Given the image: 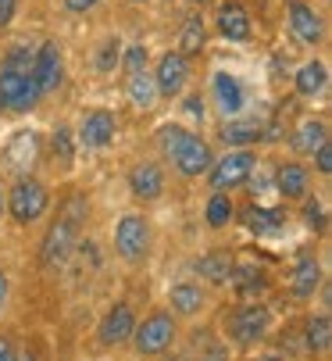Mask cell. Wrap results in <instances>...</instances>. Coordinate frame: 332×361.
<instances>
[{"instance_id":"74e56055","label":"cell","mask_w":332,"mask_h":361,"mask_svg":"<svg viewBox=\"0 0 332 361\" xmlns=\"http://www.w3.org/2000/svg\"><path fill=\"white\" fill-rule=\"evenodd\" d=\"M61 4H65L72 15H90V11L100 4V0H61Z\"/></svg>"},{"instance_id":"44dd1931","label":"cell","mask_w":332,"mask_h":361,"mask_svg":"<svg viewBox=\"0 0 332 361\" xmlns=\"http://www.w3.org/2000/svg\"><path fill=\"white\" fill-rule=\"evenodd\" d=\"M321 283H325V272H321V265L314 262V257H300V262L293 265V272H290V293L297 300H311L321 290Z\"/></svg>"},{"instance_id":"6da1fadb","label":"cell","mask_w":332,"mask_h":361,"mask_svg":"<svg viewBox=\"0 0 332 361\" xmlns=\"http://www.w3.org/2000/svg\"><path fill=\"white\" fill-rule=\"evenodd\" d=\"M86 222H90V193L86 190H68L58 200L54 222L47 226V233L39 240V265L47 272H58L72 262V254L79 250Z\"/></svg>"},{"instance_id":"836d02e7","label":"cell","mask_w":332,"mask_h":361,"mask_svg":"<svg viewBox=\"0 0 332 361\" xmlns=\"http://www.w3.org/2000/svg\"><path fill=\"white\" fill-rule=\"evenodd\" d=\"M118 65L125 68V75H133V72H143V68L150 65V50H147L143 43L122 47V61H118Z\"/></svg>"},{"instance_id":"ffe728a7","label":"cell","mask_w":332,"mask_h":361,"mask_svg":"<svg viewBox=\"0 0 332 361\" xmlns=\"http://www.w3.org/2000/svg\"><path fill=\"white\" fill-rule=\"evenodd\" d=\"M211 93H214V104L226 118H240L243 108H247V93L240 86V79L233 72H214L211 79Z\"/></svg>"},{"instance_id":"ba28073f","label":"cell","mask_w":332,"mask_h":361,"mask_svg":"<svg viewBox=\"0 0 332 361\" xmlns=\"http://www.w3.org/2000/svg\"><path fill=\"white\" fill-rule=\"evenodd\" d=\"M39 154H43V140L36 129H15L0 150V169L8 176L22 179V176H32V169L39 165Z\"/></svg>"},{"instance_id":"4dcf8cb0","label":"cell","mask_w":332,"mask_h":361,"mask_svg":"<svg viewBox=\"0 0 332 361\" xmlns=\"http://www.w3.org/2000/svg\"><path fill=\"white\" fill-rule=\"evenodd\" d=\"M50 154L58 169H72L75 165V133L68 126H58L50 133Z\"/></svg>"},{"instance_id":"e575fe53","label":"cell","mask_w":332,"mask_h":361,"mask_svg":"<svg viewBox=\"0 0 332 361\" xmlns=\"http://www.w3.org/2000/svg\"><path fill=\"white\" fill-rule=\"evenodd\" d=\"M197 361H229V343L226 340H207L197 354Z\"/></svg>"},{"instance_id":"30bf717a","label":"cell","mask_w":332,"mask_h":361,"mask_svg":"<svg viewBox=\"0 0 332 361\" xmlns=\"http://www.w3.org/2000/svg\"><path fill=\"white\" fill-rule=\"evenodd\" d=\"M136 307H133V300H115L107 307V312L100 315V322H97V343L104 347V350H115V347H125L129 343V336H133V326H136Z\"/></svg>"},{"instance_id":"d6a6232c","label":"cell","mask_w":332,"mask_h":361,"mask_svg":"<svg viewBox=\"0 0 332 361\" xmlns=\"http://www.w3.org/2000/svg\"><path fill=\"white\" fill-rule=\"evenodd\" d=\"M300 212H304V226L307 229H314V233H325L328 229V212H325V204L318 200V197H304L300 200Z\"/></svg>"},{"instance_id":"1f68e13d","label":"cell","mask_w":332,"mask_h":361,"mask_svg":"<svg viewBox=\"0 0 332 361\" xmlns=\"http://www.w3.org/2000/svg\"><path fill=\"white\" fill-rule=\"evenodd\" d=\"M118 61H122V39H118V36L100 39L97 54H93V68H97L100 75H111V72L118 68Z\"/></svg>"},{"instance_id":"603a6c76","label":"cell","mask_w":332,"mask_h":361,"mask_svg":"<svg viewBox=\"0 0 332 361\" xmlns=\"http://www.w3.org/2000/svg\"><path fill=\"white\" fill-rule=\"evenodd\" d=\"M229 286L240 293V300H257L268 290V272L264 269H254V265H233Z\"/></svg>"},{"instance_id":"2e32d148","label":"cell","mask_w":332,"mask_h":361,"mask_svg":"<svg viewBox=\"0 0 332 361\" xmlns=\"http://www.w3.org/2000/svg\"><path fill=\"white\" fill-rule=\"evenodd\" d=\"M286 25L304 47H318L325 39V18L304 0H286Z\"/></svg>"},{"instance_id":"60d3db41","label":"cell","mask_w":332,"mask_h":361,"mask_svg":"<svg viewBox=\"0 0 332 361\" xmlns=\"http://www.w3.org/2000/svg\"><path fill=\"white\" fill-rule=\"evenodd\" d=\"M186 115L204 122V100H200V97H190V100H186Z\"/></svg>"},{"instance_id":"83f0119b","label":"cell","mask_w":332,"mask_h":361,"mask_svg":"<svg viewBox=\"0 0 332 361\" xmlns=\"http://www.w3.org/2000/svg\"><path fill=\"white\" fill-rule=\"evenodd\" d=\"M233 219H236L233 197L221 193V190H211V197H207V204H204V222H207L211 229H226V226H233Z\"/></svg>"},{"instance_id":"9a60e30c","label":"cell","mask_w":332,"mask_h":361,"mask_svg":"<svg viewBox=\"0 0 332 361\" xmlns=\"http://www.w3.org/2000/svg\"><path fill=\"white\" fill-rule=\"evenodd\" d=\"M115 136H118V118L111 115L107 108L86 111L82 122H79V133H75L79 147H86V150H104V147L115 143Z\"/></svg>"},{"instance_id":"4316f807","label":"cell","mask_w":332,"mask_h":361,"mask_svg":"<svg viewBox=\"0 0 332 361\" xmlns=\"http://www.w3.org/2000/svg\"><path fill=\"white\" fill-rule=\"evenodd\" d=\"M325 86H328V68H325V61H307V65H300L297 75H293V90H297L300 97H318V93H325Z\"/></svg>"},{"instance_id":"b9f144b4","label":"cell","mask_w":332,"mask_h":361,"mask_svg":"<svg viewBox=\"0 0 332 361\" xmlns=\"http://www.w3.org/2000/svg\"><path fill=\"white\" fill-rule=\"evenodd\" d=\"M4 204H8V190L0 186V219H4Z\"/></svg>"},{"instance_id":"52a82bcc","label":"cell","mask_w":332,"mask_h":361,"mask_svg":"<svg viewBox=\"0 0 332 361\" xmlns=\"http://www.w3.org/2000/svg\"><path fill=\"white\" fill-rule=\"evenodd\" d=\"M254 172H257V154H254L250 147H236V150L226 154V158H214V161H211L207 183H211V190L229 193V190L247 186Z\"/></svg>"},{"instance_id":"4fadbf2b","label":"cell","mask_w":332,"mask_h":361,"mask_svg":"<svg viewBox=\"0 0 332 361\" xmlns=\"http://www.w3.org/2000/svg\"><path fill=\"white\" fill-rule=\"evenodd\" d=\"M32 82L39 86V93H54L65 82V50L58 39L39 43V50H32Z\"/></svg>"},{"instance_id":"7c38bea8","label":"cell","mask_w":332,"mask_h":361,"mask_svg":"<svg viewBox=\"0 0 332 361\" xmlns=\"http://www.w3.org/2000/svg\"><path fill=\"white\" fill-rule=\"evenodd\" d=\"M211 304V293L200 279H179L168 286V297H164V307L176 319H200Z\"/></svg>"},{"instance_id":"d4e9b609","label":"cell","mask_w":332,"mask_h":361,"mask_svg":"<svg viewBox=\"0 0 332 361\" xmlns=\"http://www.w3.org/2000/svg\"><path fill=\"white\" fill-rule=\"evenodd\" d=\"M243 226L254 233V236H275V233H283V226H286V215L279 212V208H247L243 212Z\"/></svg>"},{"instance_id":"277c9868","label":"cell","mask_w":332,"mask_h":361,"mask_svg":"<svg viewBox=\"0 0 332 361\" xmlns=\"http://www.w3.org/2000/svg\"><path fill=\"white\" fill-rule=\"evenodd\" d=\"M176 340H179V319L168 307H150L143 319H136L129 336L136 357H161L176 347Z\"/></svg>"},{"instance_id":"d590c367","label":"cell","mask_w":332,"mask_h":361,"mask_svg":"<svg viewBox=\"0 0 332 361\" xmlns=\"http://www.w3.org/2000/svg\"><path fill=\"white\" fill-rule=\"evenodd\" d=\"M311 158H314V169H318V176H328L332 172V143L325 140L314 154H311Z\"/></svg>"},{"instance_id":"d6986e66","label":"cell","mask_w":332,"mask_h":361,"mask_svg":"<svg viewBox=\"0 0 332 361\" xmlns=\"http://www.w3.org/2000/svg\"><path fill=\"white\" fill-rule=\"evenodd\" d=\"M271 186H275V193H279L283 200L300 204V200L311 193V169L300 165V161H283L279 169H275Z\"/></svg>"},{"instance_id":"e0dca14e","label":"cell","mask_w":332,"mask_h":361,"mask_svg":"<svg viewBox=\"0 0 332 361\" xmlns=\"http://www.w3.org/2000/svg\"><path fill=\"white\" fill-rule=\"evenodd\" d=\"M214 22H218V32L226 36L229 43H247L254 36V18L243 8V0H221Z\"/></svg>"},{"instance_id":"cb8c5ba5","label":"cell","mask_w":332,"mask_h":361,"mask_svg":"<svg viewBox=\"0 0 332 361\" xmlns=\"http://www.w3.org/2000/svg\"><path fill=\"white\" fill-rule=\"evenodd\" d=\"M328 343H332V319H328V312L307 315V322H304V347H307V354L321 357L328 350Z\"/></svg>"},{"instance_id":"f6af8a7d","label":"cell","mask_w":332,"mask_h":361,"mask_svg":"<svg viewBox=\"0 0 332 361\" xmlns=\"http://www.w3.org/2000/svg\"><path fill=\"white\" fill-rule=\"evenodd\" d=\"M243 361H264V357H243Z\"/></svg>"},{"instance_id":"f1b7e54d","label":"cell","mask_w":332,"mask_h":361,"mask_svg":"<svg viewBox=\"0 0 332 361\" xmlns=\"http://www.w3.org/2000/svg\"><path fill=\"white\" fill-rule=\"evenodd\" d=\"M204 43H207V25H204V18L200 15H190L186 22H183V32H179V54H186V58H197L200 50H204Z\"/></svg>"},{"instance_id":"8d00e7d4","label":"cell","mask_w":332,"mask_h":361,"mask_svg":"<svg viewBox=\"0 0 332 361\" xmlns=\"http://www.w3.org/2000/svg\"><path fill=\"white\" fill-rule=\"evenodd\" d=\"M15 11H18V0H0V29L15 22Z\"/></svg>"},{"instance_id":"ab89813d","label":"cell","mask_w":332,"mask_h":361,"mask_svg":"<svg viewBox=\"0 0 332 361\" xmlns=\"http://www.w3.org/2000/svg\"><path fill=\"white\" fill-rule=\"evenodd\" d=\"M0 361H15V340L8 333H0Z\"/></svg>"},{"instance_id":"5b68a950","label":"cell","mask_w":332,"mask_h":361,"mask_svg":"<svg viewBox=\"0 0 332 361\" xmlns=\"http://www.w3.org/2000/svg\"><path fill=\"white\" fill-rule=\"evenodd\" d=\"M50 212V190L47 183H39L36 176H22L11 183L8 190V204H4V215L15 226H32Z\"/></svg>"},{"instance_id":"f35d334b","label":"cell","mask_w":332,"mask_h":361,"mask_svg":"<svg viewBox=\"0 0 332 361\" xmlns=\"http://www.w3.org/2000/svg\"><path fill=\"white\" fill-rule=\"evenodd\" d=\"M8 297H11V279H8L4 269H0V315L8 312Z\"/></svg>"},{"instance_id":"8fae6325","label":"cell","mask_w":332,"mask_h":361,"mask_svg":"<svg viewBox=\"0 0 332 361\" xmlns=\"http://www.w3.org/2000/svg\"><path fill=\"white\" fill-rule=\"evenodd\" d=\"M125 183H129V193H133L140 204H154V200L164 197V190H168V172H164L161 161L143 158V161H136V165L129 169Z\"/></svg>"},{"instance_id":"7bdbcfd3","label":"cell","mask_w":332,"mask_h":361,"mask_svg":"<svg viewBox=\"0 0 332 361\" xmlns=\"http://www.w3.org/2000/svg\"><path fill=\"white\" fill-rule=\"evenodd\" d=\"M190 4H200L204 8V4H211V0H190Z\"/></svg>"},{"instance_id":"7a4b0ae2","label":"cell","mask_w":332,"mask_h":361,"mask_svg":"<svg viewBox=\"0 0 332 361\" xmlns=\"http://www.w3.org/2000/svg\"><path fill=\"white\" fill-rule=\"evenodd\" d=\"M157 147H161V158L168 161L183 179H200L207 176L211 161H214V150L204 136H197L193 129L179 126V122H164L157 129Z\"/></svg>"},{"instance_id":"8992f818","label":"cell","mask_w":332,"mask_h":361,"mask_svg":"<svg viewBox=\"0 0 332 361\" xmlns=\"http://www.w3.org/2000/svg\"><path fill=\"white\" fill-rule=\"evenodd\" d=\"M115 254L122 257L125 265H143L150 257V247H154V229H150V219L143 212H125L118 222H115Z\"/></svg>"},{"instance_id":"484cf974","label":"cell","mask_w":332,"mask_h":361,"mask_svg":"<svg viewBox=\"0 0 332 361\" xmlns=\"http://www.w3.org/2000/svg\"><path fill=\"white\" fill-rule=\"evenodd\" d=\"M125 97H129V104L136 111H150L154 108V100H157V86H154V75L143 68V72H133L125 79Z\"/></svg>"},{"instance_id":"9c48e42d","label":"cell","mask_w":332,"mask_h":361,"mask_svg":"<svg viewBox=\"0 0 332 361\" xmlns=\"http://www.w3.org/2000/svg\"><path fill=\"white\" fill-rule=\"evenodd\" d=\"M39 86L32 82V72H18L0 65V108H8L15 115H29L39 104Z\"/></svg>"},{"instance_id":"5bb4252c","label":"cell","mask_w":332,"mask_h":361,"mask_svg":"<svg viewBox=\"0 0 332 361\" xmlns=\"http://www.w3.org/2000/svg\"><path fill=\"white\" fill-rule=\"evenodd\" d=\"M190 82V58L179 54V50H164L154 65V86H157V97H168L176 100Z\"/></svg>"},{"instance_id":"7402d4cb","label":"cell","mask_w":332,"mask_h":361,"mask_svg":"<svg viewBox=\"0 0 332 361\" xmlns=\"http://www.w3.org/2000/svg\"><path fill=\"white\" fill-rule=\"evenodd\" d=\"M325 140H328V126H325L321 118H304V122L293 129L290 147H293V154H300V158H311V154H314Z\"/></svg>"},{"instance_id":"ac0fdd59","label":"cell","mask_w":332,"mask_h":361,"mask_svg":"<svg viewBox=\"0 0 332 361\" xmlns=\"http://www.w3.org/2000/svg\"><path fill=\"white\" fill-rule=\"evenodd\" d=\"M233 265H236V254L229 247H211L193 262V272L200 276L204 286H226L233 276Z\"/></svg>"},{"instance_id":"3957f363","label":"cell","mask_w":332,"mask_h":361,"mask_svg":"<svg viewBox=\"0 0 332 361\" xmlns=\"http://www.w3.org/2000/svg\"><path fill=\"white\" fill-rule=\"evenodd\" d=\"M271 326H275V312L261 297L257 300H240L226 315V322H221V329H226V343L240 347V350H250V347L264 343Z\"/></svg>"},{"instance_id":"f546056e","label":"cell","mask_w":332,"mask_h":361,"mask_svg":"<svg viewBox=\"0 0 332 361\" xmlns=\"http://www.w3.org/2000/svg\"><path fill=\"white\" fill-rule=\"evenodd\" d=\"M264 136V129L257 126V122H226V129H221V143H226L229 150H236V147H254L257 140Z\"/></svg>"},{"instance_id":"ee69618b","label":"cell","mask_w":332,"mask_h":361,"mask_svg":"<svg viewBox=\"0 0 332 361\" xmlns=\"http://www.w3.org/2000/svg\"><path fill=\"white\" fill-rule=\"evenodd\" d=\"M129 4H147V0H129Z\"/></svg>"}]
</instances>
